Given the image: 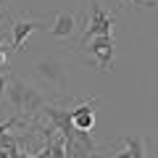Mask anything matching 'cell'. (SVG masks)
Masks as SVG:
<instances>
[{
	"label": "cell",
	"mask_w": 158,
	"mask_h": 158,
	"mask_svg": "<svg viewBox=\"0 0 158 158\" xmlns=\"http://www.w3.org/2000/svg\"><path fill=\"white\" fill-rule=\"evenodd\" d=\"M6 95H8V103L13 106V111L19 113V118H24V121L40 118V116H42V108L50 103L42 92L37 90V87L27 85V82L19 79V77H8Z\"/></svg>",
	"instance_id": "cell-1"
},
{
	"label": "cell",
	"mask_w": 158,
	"mask_h": 158,
	"mask_svg": "<svg viewBox=\"0 0 158 158\" xmlns=\"http://www.w3.org/2000/svg\"><path fill=\"white\" fill-rule=\"evenodd\" d=\"M79 48H85L90 53V58L98 63L100 71H111L113 69V48H116V40L113 34H103V37H92L79 42Z\"/></svg>",
	"instance_id": "cell-2"
},
{
	"label": "cell",
	"mask_w": 158,
	"mask_h": 158,
	"mask_svg": "<svg viewBox=\"0 0 158 158\" xmlns=\"http://www.w3.org/2000/svg\"><path fill=\"white\" fill-rule=\"evenodd\" d=\"M113 24H116V13H106L98 0H90V21H87V29L79 42L92 40V37H103V34H113Z\"/></svg>",
	"instance_id": "cell-3"
},
{
	"label": "cell",
	"mask_w": 158,
	"mask_h": 158,
	"mask_svg": "<svg viewBox=\"0 0 158 158\" xmlns=\"http://www.w3.org/2000/svg\"><path fill=\"white\" fill-rule=\"evenodd\" d=\"M34 74L45 79L50 87H66V69L58 58H42L34 63Z\"/></svg>",
	"instance_id": "cell-4"
},
{
	"label": "cell",
	"mask_w": 158,
	"mask_h": 158,
	"mask_svg": "<svg viewBox=\"0 0 158 158\" xmlns=\"http://www.w3.org/2000/svg\"><path fill=\"white\" fill-rule=\"evenodd\" d=\"M42 116L53 124V129H56L63 140H69V137L74 135V127H71V108H61V106L48 103V106L42 108Z\"/></svg>",
	"instance_id": "cell-5"
},
{
	"label": "cell",
	"mask_w": 158,
	"mask_h": 158,
	"mask_svg": "<svg viewBox=\"0 0 158 158\" xmlns=\"http://www.w3.org/2000/svg\"><path fill=\"white\" fill-rule=\"evenodd\" d=\"M95 103L98 98H90V100L79 103L77 108H71V127L77 132H92V127H95Z\"/></svg>",
	"instance_id": "cell-6"
},
{
	"label": "cell",
	"mask_w": 158,
	"mask_h": 158,
	"mask_svg": "<svg viewBox=\"0 0 158 158\" xmlns=\"http://www.w3.org/2000/svg\"><path fill=\"white\" fill-rule=\"evenodd\" d=\"M42 27H45L42 21H16V19H13V21H11V34H13L11 53H19L21 45H24V40H27L29 34H34L37 29H42Z\"/></svg>",
	"instance_id": "cell-7"
},
{
	"label": "cell",
	"mask_w": 158,
	"mask_h": 158,
	"mask_svg": "<svg viewBox=\"0 0 158 158\" xmlns=\"http://www.w3.org/2000/svg\"><path fill=\"white\" fill-rule=\"evenodd\" d=\"M74 29H77V16H74V13H69V11H61V13H56V19H53L50 37H56V40L71 37Z\"/></svg>",
	"instance_id": "cell-8"
},
{
	"label": "cell",
	"mask_w": 158,
	"mask_h": 158,
	"mask_svg": "<svg viewBox=\"0 0 158 158\" xmlns=\"http://www.w3.org/2000/svg\"><path fill=\"white\" fill-rule=\"evenodd\" d=\"M118 145L127 150V156L129 158H150V153H148V145H145V137L142 135H135V137H124V140L118 142Z\"/></svg>",
	"instance_id": "cell-9"
},
{
	"label": "cell",
	"mask_w": 158,
	"mask_h": 158,
	"mask_svg": "<svg viewBox=\"0 0 158 158\" xmlns=\"http://www.w3.org/2000/svg\"><path fill=\"white\" fill-rule=\"evenodd\" d=\"M6 37H8V32L0 27V48H6Z\"/></svg>",
	"instance_id": "cell-10"
},
{
	"label": "cell",
	"mask_w": 158,
	"mask_h": 158,
	"mask_svg": "<svg viewBox=\"0 0 158 158\" xmlns=\"http://www.w3.org/2000/svg\"><path fill=\"white\" fill-rule=\"evenodd\" d=\"M0 158H11V156H8V150H3V148H0Z\"/></svg>",
	"instance_id": "cell-11"
},
{
	"label": "cell",
	"mask_w": 158,
	"mask_h": 158,
	"mask_svg": "<svg viewBox=\"0 0 158 158\" xmlns=\"http://www.w3.org/2000/svg\"><path fill=\"white\" fill-rule=\"evenodd\" d=\"M92 158H103V156H92Z\"/></svg>",
	"instance_id": "cell-12"
}]
</instances>
